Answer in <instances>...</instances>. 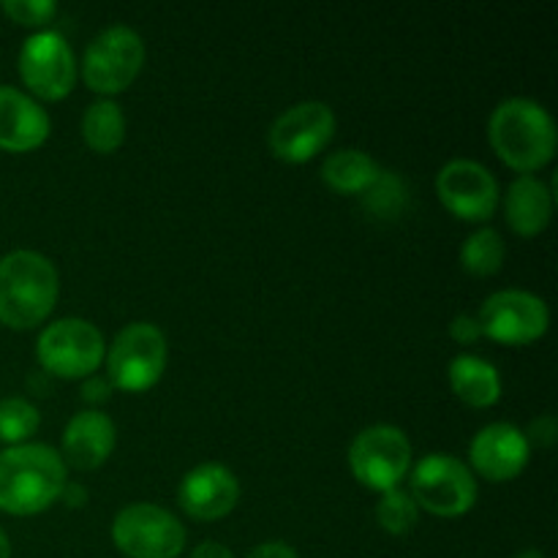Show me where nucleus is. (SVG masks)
Masks as SVG:
<instances>
[{
    "instance_id": "1",
    "label": "nucleus",
    "mask_w": 558,
    "mask_h": 558,
    "mask_svg": "<svg viewBox=\"0 0 558 558\" xmlns=\"http://www.w3.org/2000/svg\"><path fill=\"white\" fill-rule=\"evenodd\" d=\"M69 483L63 456L49 445L5 447L0 452V512L16 518L38 515L60 501Z\"/></svg>"
},
{
    "instance_id": "2",
    "label": "nucleus",
    "mask_w": 558,
    "mask_h": 558,
    "mask_svg": "<svg viewBox=\"0 0 558 558\" xmlns=\"http://www.w3.org/2000/svg\"><path fill=\"white\" fill-rule=\"evenodd\" d=\"M488 142L496 156L521 174H534L556 156V123L543 104L507 98L488 120Z\"/></svg>"
},
{
    "instance_id": "3",
    "label": "nucleus",
    "mask_w": 558,
    "mask_h": 558,
    "mask_svg": "<svg viewBox=\"0 0 558 558\" xmlns=\"http://www.w3.org/2000/svg\"><path fill=\"white\" fill-rule=\"evenodd\" d=\"M58 298V267L44 254L20 248L0 259V325L33 330L49 319Z\"/></svg>"
},
{
    "instance_id": "4",
    "label": "nucleus",
    "mask_w": 558,
    "mask_h": 558,
    "mask_svg": "<svg viewBox=\"0 0 558 558\" xmlns=\"http://www.w3.org/2000/svg\"><path fill=\"white\" fill-rule=\"evenodd\" d=\"M107 379L120 392H147L161 381L169 363V343L153 322H131L107 347Z\"/></svg>"
},
{
    "instance_id": "5",
    "label": "nucleus",
    "mask_w": 558,
    "mask_h": 558,
    "mask_svg": "<svg viewBox=\"0 0 558 558\" xmlns=\"http://www.w3.org/2000/svg\"><path fill=\"white\" fill-rule=\"evenodd\" d=\"M409 494L420 512L436 518H461L477 505V477L461 458L450 452H430L409 472Z\"/></svg>"
},
{
    "instance_id": "6",
    "label": "nucleus",
    "mask_w": 558,
    "mask_h": 558,
    "mask_svg": "<svg viewBox=\"0 0 558 558\" xmlns=\"http://www.w3.org/2000/svg\"><path fill=\"white\" fill-rule=\"evenodd\" d=\"M107 357L104 332L93 322L65 316L41 330L36 341V360L44 374L58 379H87Z\"/></svg>"
},
{
    "instance_id": "7",
    "label": "nucleus",
    "mask_w": 558,
    "mask_h": 558,
    "mask_svg": "<svg viewBox=\"0 0 558 558\" xmlns=\"http://www.w3.org/2000/svg\"><path fill=\"white\" fill-rule=\"evenodd\" d=\"M145 65V41L129 25H112L98 33L82 54V82L101 98L129 90Z\"/></svg>"
},
{
    "instance_id": "8",
    "label": "nucleus",
    "mask_w": 558,
    "mask_h": 558,
    "mask_svg": "<svg viewBox=\"0 0 558 558\" xmlns=\"http://www.w3.org/2000/svg\"><path fill=\"white\" fill-rule=\"evenodd\" d=\"M412 441L396 425H368L349 447L352 477L376 494L401 488L412 472Z\"/></svg>"
},
{
    "instance_id": "9",
    "label": "nucleus",
    "mask_w": 558,
    "mask_h": 558,
    "mask_svg": "<svg viewBox=\"0 0 558 558\" xmlns=\"http://www.w3.org/2000/svg\"><path fill=\"white\" fill-rule=\"evenodd\" d=\"M112 543L129 558H178L185 550V526L167 507L140 501L114 515Z\"/></svg>"
},
{
    "instance_id": "10",
    "label": "nucleus",
    "mask_w": 558,
    "mask_h": 558,
    "mask_svg": "<svg viewBox=\"0 0 558 558\" xmlns=\"http://www.w3.org/2000/svg\"><path fill=\"white\" fill-rule=\"evenodd\" d=\"M20 76L38 101H63L80 76L76 54L63 33L36 31L20 49Z\"/></svg>"
},
{
    "instance_id": "11",
    "label": "nucleus",
    "mask_w": 558,
    "mask_h": 558,
    "mask_svg": "<svg viewBox=\"0 0 558 558\" xmlns=\"http://www.w3.org/2000/svg\"><path fill=\"white\" fill-rule=\"evenodd\" d=\"M483 338L505 347H529L539 341L550 327V311L543 298L526 289H501L480 305Z\"/></svg>"
},
{
    "instance_id": "12",
    "label": "nucleus",
    "mask_w": 558,
    "mask_h": 558,
    "mask_svg": "<svg viewBox=\"0 0 558 558\" xmlns=\"http://www.w3.org/2000/svg\"><path fill=\"white\" fill-rule=\"evenodd\" d=\"M336 134V112L325 101H300L283 109L267 131V147L283 163H308Z\"/></svg>"
},
{
    "instance_id": "13",
    "label": "nucleus",
    "mask_w": 558,
    "mask_h": 558,
    "mask_svg": "<svg viewBox=\"0 0 558 558\" xmlns=\"http://www.w3.org/2000/svg\"><path fill=\"white\" fill-rule=\"evenodd\" d=\"M436 196L456 218L469 223H485L499 207V183L488 167L469 158L445 163L436 174Z\"/></svg>"
},
{
    "instance_id": "14",
    "label": "nucleus",
    "mask_w": 558,
    "mask_h": 558,
    "mask_svg": "<svg viewBox=\"0 0 558 558\" xmlns=\"http://www.w3.org/2000/svg\"><path fill=\"white\" fill-rule=\"evenodd\" d=\"M532 458L526 434L512 423H490L469 445V469L488 483H512Z\"/></svg>"
},
{
    "instance_id": "15",
    "label": "nucleus",
    "mask_w": 558,
    "mask_h": 558,
    "mask_svg": "<svg viewBox=\"0 0 558 558\" xmlns=\"http://www.w3.org/2000/svg\"><path fill=\"white\" fill-rule=\"evenodd\" d=\"M178 501L185 515L194 521H221L238 507L240 480L223 463H199L180 480Z\"/></svg>"
},
{
    "instance_id": "16",
    "label": "nucleus",
    "mask_w": 558,
    "mask_h": 558,
    "mask_svg": "<svg viewBox=\"0 0 558 558\" xmlns=\"http://www.w3.org/2000/svg\"><path fill=\"white\" fill-rule=\"evenodd\" d=\"M52 120L27 93L0 85V150L31 153L49 140Z\"/></svg>"
},
{
    "instance_id": "17",
    "label": "nucleus",
    "mask_w": 558,
    "mask_h": 558,
    "mask_svg": "<svg viewBox=\"0 0 558 558\" xmlns=\"http://www.w3.org/2000/svg\"><path fill=\"white\" fill-rule=\"evenodd\" d=\"M118 445V428H114L112 417L104 414L101 409H85L76 412L69 420L63 430V461L65 466H74L80 472H96Z\"/></svg>"
},
{
    "instance_id": "18",
    "label": "nucleus",
    "mask_w": 558,
    "mask_h": 558,
    "mask_svg": "<svg viewBox=\"0 0 558 558\" xmlns=\"http://www.w3.org/2000/svg\"><path fill=\"white\" fill-rule=\"evenodd\" d=\"M507 227L518 238H537L554 218V191L537 174H518L505 194Z\"/></svg>"
},
{
    "instance_id": "19",
    "label": "nucleus",
    "mask_w": 558,
    "mask_h": 558,
    "mask_svg": "<svg viewBox=\"0 0 558 558\" xmlns=\"http://www.w3.org/2000/svg\"><path fill=\"white\" fill-rule=\"evenodd\" d=\"M447 379L458 401L472 409H490L501 398L499 368L477 354H458L447 368Z\"/></svg>"
},
{
    "instance_id": "20",
    "label": "nucleus",
    "mask_w": 558,
    "mask_h": 558,
    "mask_svg": "<svg viewBox=\"0 0 558 558\" xmlns=\"http://www.w3.org/2000/svg\"><path fill=\"white\" fill-rule=\"evenodd\" d=\"M381 167L357 147H343V150L330 153L322 163V180L330 191L347 196H363L379 178Z\"/></svg>"
},
{
    "instance_id": "21",
    "label": "nucleus",
    "mask_w": 558,
    "mask_h": 558,
    "mask_svg": "<svg viewBox=\"0 0 558 558\" xmlns=\"http://www.w3.org/2000/svg\"><path fill=\"white\" fill-rule=\"evenodd\" d=\"M82 140L93 153L112 156L125 142V114L112 98H98L82 114Z\"/></svg>"
},
{
    "instance_id": "22",
    "label": "nucleus",
    "mask_w": 558,
    "mask_h": 558,
    "mask_svg": "<svg viewBox=\"0 0 558 558\" xmlns=\"http://www.w3.org/2000/svg\"><path fill=\"white\" fill-rule=\"evenodd\" d=\"M507 259V245L496 229L483 227L477 232H472L466 238V243L461 245V267L469 276L488 278L505 267Z\"/></svg>"
},
{
    "instance_id": "23",
    "label": "nucleus",
    "mask_w": 558,
    "mask_h": 558,
    "mask_svg": "<svg viewBox=\"0 0 558 558\" xmlns=\"http://www.w3.org/2000/svg\"><path fill=\"white\" fill-rule=\"evenodd\" d=\"M38 428H41V414L31 401H25V398H3L0 401V441L3 445H27Z\"/></svg>"
},
{
    "instance_id": "24",
    "label": "nucleus",
    "mask_w": 558,
    "mask_h": 558,
    "mask_svg": "<svg viewBox=\"0 0 558 558\" xmlns=\"http://www.w3.org/2000/svg\"><path fill=\"white\" fill-rule=\"evenodd\" d=\"M420 521V507L414 505L412 494L403 488L387 490L381 494L379 505H376V523L385 529L392 537H403L412 532Z\"/></svg>"
},
{
    "instance_id": "25",
    "label": "nucleus",
    "mask_w": 558,
    "mask_h": 558,
    "mask_svg": "<svg viewBox=\"0 0 558 558\" xmlns=\"http://www.w3.org/2000/svg\"><path fill=\"white\" fill-rule=\"evenodd\" d=\"M363 202L365 207H368L371 216L398 218L409 202V189L396 172H385V169H381L376 183L363 194Z\"/></svg>"
},
{
    "instance_id": "26",
    "label": "nucleus",
    "mask_w": 558,
    "mask_h": 558,
    "mask_svg": "<svg viewBox=\"0 0 558 558\" xmlns=\"http://www.w3.org/2000/svg\"><path fill=\"white\" fill-rule=\"evenodd\" d=\"M0 11L16 25L47 27L52 16L58 14V5L52 0H3Z\"/></svg>"
},
{
    "instance_id": "27",
    "label": "nucleus",
    "mask_w": 558,
    "mask_h": 558,
    "mask_svg": "<svg viewBox=\"0 0 558 558\" xmlns=\"http://www.w3.org/2000/svg\"><path fill=\"white\" fill-rule=\"evenodd\" d=\"M447 332H450L452 341L461 343V347H472V343H477L480 338H483L480 319L472 314H458L456 319L450 322V327H447Z\"/></svg>"
},
{
    "instance_id": "28",
    "label": "nucleus",
    "mask_w": 558,
    "mask_h": 558,
    "mask_svg": "<svg viewBox=\"0 0 558 558\" xmlns=\"http://www.w3.org/2000/svg\"><path fill=\"white\" fill-rule=\"evenodd\" d=\"M529 439V445L537 447H554L556 436H558V423L554 414H539L537 420H532L529 430H523Z\"/></svg>"
},
{
    "instance_id": "29",
    "label": "nucleus",
    "mask_w": 558,
    "mask_h": 558,
    "mask_svg": "<svg viewBox=\"0 0 558 558\" xmlns=\"http://www.w3.org/2000/svg\"><path fill=\"white\" fill-rule=\"evenodd\" d=\"M112 392L114 387L109 385V379H101L98 374L82 379V398H85V403H90V407H101V403H107L109 398H112Z\"/></svg>"
},
{
    "instance_id": "30",
    "label": "nucleus",
    "mask_w": 558,
    "mask_h": 558,
    "mask_svg": "<svg viewBox=\"0 0 558 558\" xmlns=\"http://www.w3.org/2000/svg\"><path fill=\"white\" fill-rule=\"evenodd\" d=\"M245 558H300L298 550L292 545L281 543V539H272V543H262L256 545Z\"/></svg>"
},
{
    "instance_id": "31",
    "label": "nucleus",
    "mask_w": 558,
    "mask_h": 558,
    "mask_svg": "<svg viewBox=\"0 0 558 558\" xmlns=\"http://www.w3.org/2000/svg\"><path fill=\"white\" fill-rule=\"evenodd\" d=\"M60 501H65V507H71V510H76V507H85L87 505V488L85 485H76L69 480V483L63 485Z\"/></svg>"
},
{
    "instance_id": "32",
    "label": "nucleus",
    "mask_w": 558,
    "mask_h": 558,
    "mask_svg": "<svg viewBox=\"0 0 558 558\" xmlns=\"http://www.w3.org/2000/svg\"><path fill=\"white\" fill-rule=\"evenodd\" d=\"M191 558H234V554L227 548V545L207 539V543L196 545V548L191 550Z\"/></svg>"
},
{
    "instance_id": "33",
    "label": "nucleus",
    "mask_w": 558,
    "mask_h": 558,
    "mask_svg": "<svg viewBox=\"0 0 558 558\" xmlns=\"http://www.w3.org/2000/svg\"><path fill=\"white\" fill-rule=\"evenodd\" d=\"M0 558H11V543H9V534L0 529Z\"/></svg>"
},
{
    "instance_id": "34",
    "label": "nucleus",
    "mask_w": 558,
    "mask_h": 558,
    "mask_svg": "<svg viewBox=\"0 0 558 558\" xmlns=\"http://www.w3.org/2000/svg\"><path fill=\"white\" fill-rule=\"evenodd\" d=\"M515 558H545V554L537 548H529V550H523V554H518Z\"/></svg>"
}]
</instances>
